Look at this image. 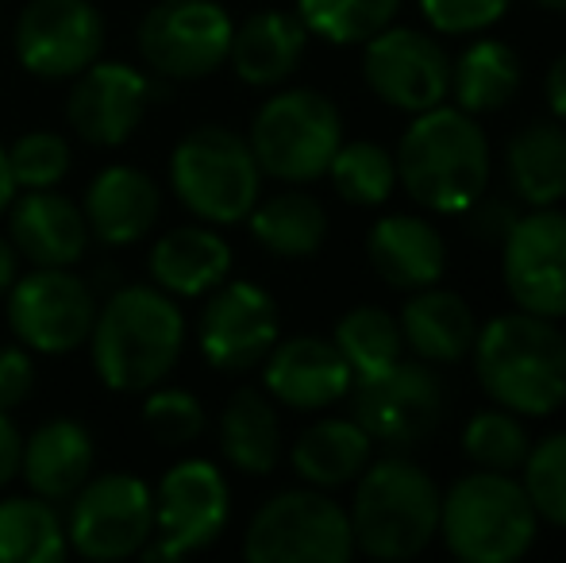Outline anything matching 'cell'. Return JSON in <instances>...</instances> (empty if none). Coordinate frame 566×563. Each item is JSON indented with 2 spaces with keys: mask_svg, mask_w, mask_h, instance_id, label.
I'll use <instances>...</instances> for the list:
<instances>
[{
  "mask_svg": "<svg viewBox=\"0 0 566 563\" xmlns=\"http://www.w3.org/2000/svg\"><path fill=\"white\" fill-rule=\"evenodd\" d=\"M524 490L536 505L539 521L566 529V432H555L539 440L524 459Z\"/></svg>",
  "mask_w": 566,
  "mask_h": 563,
  "instance_id": "8d00e7d4",
  "label": "cell"
},
{
  "mask_svg": "<svg viewBox=\"0 0 566 563\" xmlns=\"http://www.w3.org/2000/svg\"><path fill=\"white\" fill-rule=\"evenodd\" d=\"M401 336L417 359L424 363H459L470 355L478 336L474 309L451 290H412L409 305L401 309Z\"/></svg>",
  "mask_w": 566,
  "mask_h": 563,
  "instance_id": "484cf974",
  "label": "cell"
},
{
  "mask_svg": "<svg viewBox=\"0 0 566 563\" xmlns=\"http://www.w3.org/2000/svg\"><path fill=\"white\" fill-rule=\"evenodd\" d=\"M12 51L31 77L70 82L105 51V15L93 0H28L15 15Z\"/></svg>",
  "mask_w": 566,
  "mask_h": 563,
  "instance_id": "4fadbf2b",
  "label": "cell"
},
{
  "mask_svg": "<svg viewBox=\"0 0 566 563\" xmlns=\"http://www.w3.org/2000/svg\"><path fill=\"white\" fill-rule=\"evenodd\" d=\"M363 77L378 101L401 113H428L451 93V59L440 39L417 28H381L366 39Z\"/></svg>",
  "mask_w": 566,
  "mask_h": 563,
  "instance_id": "9a60e30c",
  "label": "cell"
},
{
  "mask_svg": "<svg viewBox=\"0 0 566 563\" xmlns=\"http://www.w3.org/2000/svg\"><path fill=\"white\" fill-rule=\"evenodd\" d=\"M536 4L552 8V12H566V0H536Z\"/></svg>",
  "mask_w": 566,
  "mask_h": 563,
  "instance_id": "bcb514c9",
  "label": "cell"
},
{
  "mask_svg": "<svg viewBox=\"0 0 566 563\" xmlns=\"http://www.w3.org/2000/svg\"><path fill=\"white\" fill-rule=\"evenodd\" d=\"M247 220L254 243L274 259H313L328 240V212L305 189H282L266 201L259 197Z\"/></svg>",
  "mask_w": 566,
  "mask_h": 563,
  "instance_id": "f1b7e54d",
  "label": "cell"
},
{
  "mask_svg": "<svg viewBox=\"0 0 566 563\" xmlns=\"http://www.w3.org/2000/svg\"><path fill=\"white\" fill-rule=\"evenodd\" d=\"M355 398V421L370 432V440L389 448H417L440 428L443 417V386L440 375L424 359L389 363L350 383Z\"/></svg>",
  "mask_w": 566,
  "mask_h": 563,
  "instance_id": "5bb4252c",
  "label": "cell"
},
{
  "mask_svg": "<svg viewBox=\"0 0 566 563\" xmlns=\"http://www.w3.org/2000/svg\"><path fill=\"white\" fill-rule=\"evenodd\" d=\"M20 451H23V436L15 421L8 414H0V494H4L8 482L20 475Z\"/></svg>",
  "mask_w": 566,
  "mask_h": 563,
  "instance_id": "b9f144b4",
  "label": "cell"
},
{
  "mask_svg": "<svg viewBox=\"0 0 566 563\" xmlns=\"http://www.w3.org/2000/svg\"><path fill=\"white\" fill-rule=\"evenodd\" d=\"M505 174L513 194L532 209H552L566 197V128L528 124L505 150Z\"/></svg>",
  "mask_w": 566,
  "mask_h": 563,
  "instance_id": "f546056e",
  "label": "cell"
},
{
  "mask_svg": "<svg viewBox=\"0 0 566 563\" xmlns=\"http://www.w3.org/2000/svg\"><path fill=\"white\" fill-rule=\"evenodd\" d=\"M70 549L66 525L46 498H0V563H54Z\"/></svg>",
  "mask_w": 566,
  "mask_h": 563,
  "instance_id": "1f68e13d",
  "label": "cell"
},
{
  "mask_svg": "<svg viewBox=\"0 0 566 563\" xmlns=\"http://www.w3.org/2000/svg\"><path fill=\"white\" fill-rule=\"evenodd\" d=\"M374 440L355 417H328V421H316L313 428L297 436L290 451V463L308 487L336 490L355 482L358 475L370 463Z\"/></svg>",
  "mask_w": 566,
  "mask_h": 563,
  "instance_id": "4316f807",
  "label": "cell"
},
{
  "mask_svg": "<svg viewBox=\"0 0 566 563\" xmlns=\"http://www.w3.org/2000/svg\"><path fill=\"white\" fill-rule=\"evenodd\" d=\"M150 536H155V490L139 475H97L70 498L66 541L82 560L116 563L139 556Z\"/></svg>",
  "mask_w": 566,
  "mask_h": 563,
  "instance_id": "9c48e42d",
  "label": "cell"
},
{
  "mask_svg": "<svg viewBox=\"0 0 566 563\" xmlns=\"http://www.w3.org/2000/svg\"><path fill=\"white\" fill-rule=\"evenodd\" d=\"M70 143L59 132H23L8 147V170L15 189H54L70 174Z\"/></svg>",
  "mask_w": 566,
  "mask_h": 563,
  "instance_id": "74e56055",
  "label": "cell"
},
{
  "mask_svg": "<svg viewBox=\"0 0 566 563\" xmlns=\"http://www.w3.org/2000/svg\"><path fill=\"white\" fill-rule=\"evenodd\" d=\"M186 316L158 285H119L97 309L90 352L97 378L116 394H147L181 359Z\"/></svg>",
  "mask_w": 566,
  "mask_h": 563,
  "instance_id": "6da1fadb",
  "label": "cell"
},
{
  "mask_svg": "<svg viewBox=\"0 0 566 563\" xmlns=\"http://www.w3.org/2000/svg\"><path fill=\"white\" fill-rule=\"evenodd\" d=\"M15 279H20V251H15V243L0 232V298L12 290Z\"/></svg>",
  "mask_w": 566,
  "mask_h": 563,
  "instance_id": "ee69618b",
  "label": "cell"
},
{
  "mask_svg": "<svg viewBox=\"0 0 566 563\" xmlns=\"http://www.w3.org/2000/svg\"><path fill=\"white\" fill-rule=\"evenodd\" d=\"M440 487L412 459L389 456L366 463L350 498V533L355 549L370 560H412L440 536Z\"/></svg>",
  "mask_w": 566,
  "mask_h": 563,
  "instance_id": "277c9868",
  "label": "cell"
},
{
  "mask_svg": "<svg viewBox=\"0 0 566 563\" xmlns=\"http://www.w3.org/2000/svg\"><path fill=\"white\" fill-rule=\"evenodd\" d=\"M420 12L440 35H478L509 12V0H420Z\"/></svg>",
  "mask_w": 566,
  "mask_h": 563,
  "instance_id": "ab89813d",
  "label": "cell"
},
{
  "mask_svg": "<svg viewBox=\"0 0 566 563\" xmlns=\"http://www.w3.org/2000/svg\"><path fill=\"white\" fill-rule=\"evenodd\" d=\"M282 316L277 301L254 282H220L209 293L197 321V347L205 363L224 375H243L259 367L277 344Z\"/></svg>",
  "mask_w": 566,
  "mask_h": 563,
  "instance_id": "2e32d148",
  "label": "cell"
},
{
  "mask_svg": "<svg viewBox=\"0 0 566 563\" xmlns=\"http://www.w3.org/2000/svg\"><path fill=\"white\" fill-rule=\"evenodd\" d=\"M85 225L90 236L105 248H127L150 236V228L163 217V194L147 170L127 163H113L90 181L85 189Z\"/></svg>",
  "mask_w": 566,
  "mask_h": 563,
  "instance_id": "44dd1931",
  "label": "cell"
},
{
  "mask_svg": "<svg viewBox=\"0 0 566 563\" xmlns=\"http://www.w3.org/2000/svg\"><path fill=\"white\" fill-rule=\"evenodd\" d=\"M544 90H547V105H552V113L559 116V121H566V51L552 62Z\"/></svg>",
  "mask_w": 566,
  "mask_h": 563,
  "instance_id": "7bdbcfd3",
  "label": "cell"
},
{
  "mask_svg": "<svg viewBox=\"0 0 566 563\" xmlns=\"http://www.w3.org/2000/svg\"><path fill=\"white\" fill-rule=\"evenodd\" d=\"M8 298V329L35 355H70L90 344L97 321L93 285L77 279L70 267H35L12 282Z\"/></svg>",
  "mask_w": 566,
  "mask_h": 563,
  "instance_id": "7c38bea8",
  "label": "cell"
},
{
  "mask_svg": "<svg viewBox=\"0 0 566 563\" xmlns=\"http://www.w3.org/2000/svg\"><path fill=\"white\" fill-rule=\"evenodd\" d=\"M93 467H97V444L82 421L54 417L23 436L20 479L31 487V494L46 502H70L93 479Z\"/></svg>",
  "mask_w": 566,
  "mask_h": 563,
  "instance_id": "7402d4cb",
  "label": "cell"
},
{
  "mask_svg": "<svg viewBox=\"0 0 566 563\" xmlns=\"http://www.w3.org/2000/svg\"><path fill=\"white\" fill-rule=\"evenodd\" d=\"M231 518L228 479L212 459H181L163 475L155 494V536L139 556L178 560L220 541Z\"/></svg>",
  "mask_w": 566,
  "mask_h": 563,
  "instance_id": "30bf717a",
  "label": "cell"
},
{
  "mask_svg": "<svg viewBox=\"0 0 566 563\" xmlns=\"http://www.w3.org/2000/svg\"><path fill=\"white\" fill-rule=\"evenodd\" d=\"M155 97V82L127 62H93L74 77L66 97V124L93 147H119L135 136Z\"/></svg>",
  "mask_w": 566,
  "mask_h": 563,
  "instance_id": "ac0fdd59",
  "label": "cell"
},
{
  "mask_svg": "<svg viewBox=\"0 0 566 563\" xmlns=\"http://www.w3.org/2000/svg\"><path fill=\"white\" fill-rule=\"evenodd\" d=\"M150 282L170 298H205L231 271V248L217 228L178 225L155 240L147 256Z\"/></svg>",
  "mask_w": 566,
  "mask_h": 563,
  "instance_id": "603a6c76",
  "label": "cell"
},
{
  "mask_svg": "<svg viewBox=\"0 0 566 563\" xmlns=\"http://www.w3.org/2000/svg\"><path fill=\"white\" fill-rule=\"evenodd\" d=\"M397 181L428 212H467L490 186V143L459 105L417 113L397 143Z\"/></svg>",
  "mask_w": 566,
  "mask_h": 563,
  "instance_id": "3957f363",
  "label": "cell"
},
{
  "mask_svg": "<svg viewBox=\"0 0 566 563\" xmlns=\"http://www.w3.org/2000/svg\"><path fill=\"white\" fill-rule=\"evenodd\" d=\"M366 256L374 271L397 290H424L448 271V243L440 228L409 212L381 217L366 236Z\"/></svg>",
  "mask_w": 566,
  "mask_h": 563,
  "instance_id": "cb8c5ba5",
  "label": "cell"
},
{
  "mask_svg": "<svg viewBox=\"0 0 566 563\" xmlns=\"http://www.w3.org/2000/svg\"><path fill=\"white\" fill-rule=\"evenodd\" d=\"M170 189L201 225H243L262 194L251 143L224 124H201L170 155Z\"/></svg>",
  "mask_w": 566,
  "mask_h": 563,
  "instance_id": "8992f818",
  "label": "cell"
},
{
  "mask_svg": "<svg viewBox=\"0 0 566 563\" xmlns=\"http://www.w3.org/2000/svg\"><path fill=\"white\" fill-rule=\"evenodd\" d=\"M220 451L235 471L270 475L282 459V421L270 394L243 386L228 398L220 414Z\"/></svg>",
  "mask_w": 566,
  "mask_h": 563,
  "instance_id": "83f0119b",
  "label": "cell"
},
{
  "mask_svg": "<svg viewBox=\"0 0 566 563\" xmlns=\"http://www.w3.org/2000/svg\"><path fill=\"white\" fill-rule=\"evenodd\" d=\"M328 178L343 201L374 209V205H386L389 194H394L397 163L386 147H378V143H370V139L339 143L336 158H332V166H328Z\"/></svg>",
  "mask_w": 566,
  "mask_h": 563,
  "instance_id": "e575fe53",
  "label": "cell"
},
{
  "mask_svg": "<svg viewBox=\"0 0 566 563\" xmlns=\"http://www.w3.org/2000/svg\"><path fill=\"white\" fill-rule=\"evenodd\" d=\"M143 425L163 448H186V444L201 440L205 432V406L189 390L178 386H150L147 402H143Z\"/></svg>",
  "mask_w": 566,
  "mask_h": 563,
  "instance_id": "f35d334b",
  "label": "cell"
},
{
  "mask_svg": "<svg viewBox=\"0 0 566 563\" xmlns=\"http://www.w3.org/2000/svg\"><path fill=\"white\" fill-rule=\"evenodd\" d=\"M308 31L293 12H254L231 31L228 62L235 77L254 90L282 85L301 66Z\"/></svg>",
  "mask_w": 566,
  "mask_h": 563,
  "instance_id": "d4e9b609",
  "label": "cell"
},
{
  "mask_svg": "<svg viewBox=\"0 0 566 563\" xmlns=\"http://www.w3.org/2000/svg\"><path fill=\"white\" fill-rule=\"evenodd\" d=\"M401 0H297V15L308 35L336 46H355L389 28Z\"/></svg>",
  "mask_w": 566,
  "mask_h": 563,
  "instance_id": "836d02e7",
  "label": "cell"
},
{
  "mask_svg": "<svg viewBox=\"0 0 566 563\" xmlns=\"http://www.w3.org/2000/svg\"><path fill=\"white\" fill-rule=\"evenodd\" d=\"M247 143L266 178L305 186L328 174L343 143V116L324 93L282 90L254 113Z\"/></svg>",
  "mask_w": 566,
  "mask_h": 563,
  "instance_id": "52a82bcc",
  "label": "cell"
},
{
  "mask_svg": "<svg viewBox=\"0 0 566 563\" xmlns=\"http://www.w3.org/2000/svg\"><path fill=\"white\" fill-rule=\"evenodd\" d=\"M516 90H521V59L501 39H478L451 66L454 105L470 116L497 113L513 101Z\"/></svg>",
  "mask_w": 566,
  "mask_h": 563,
  "instance_id": "4dcf8cb0",
  "label": "cell"
},
{
  "mask_svg": "<svg viewBox=\"0 0 566 563\" xmlns=\"http://www.w3.org/2000/svg\"><path fill=\"white\" fill-rule=\"evenodd\" d=\"M35 390V359L23 344L0 347V414H12Z\"/></svg>",
  "mask_w": 566,
  "mask_h": 563,
  "instance_id": "60d3db41",
  "label": "cell"
},
{
  "mask_svg": "<svg viewBox=\"0 0 566 563\" xmlns=\"http://www.w3.org/2000/svg\"><path fill=\"white\" fill-rule=\"evenodd\" d=\"M336 347L347 359L350 375L363 378L374 371H386L389 363L401 359L405 352V336H401V321L389 316L381 305H358L336 324Z\"/></svg>",
  "mask_w": 566,
  "mask_h": 563,
  "instance_id": "d6a6232c",
  "label": "cell"
},
{
  "mask_svg": "<svg viewBox=\"0 0 566 563\" xmlns=\"http://www.w3.org/2000/svg\"><path fill=\"white\" fill-rule=\"evenodd\" d=\"M501 279L516 309L536 316H566V212L532 209L505 228Z\"/></svg>",
  "mask_w": 566,
  "mask_h": 563,
  "instance_id": "e0dca14e",
  "label": "cell"
},
{
  "mask_svg": "<svg viewBox=\"0 0 566 563\" xmlns=\"http://www.w3.org/2000/svg\"><path fill=\"white\" fill-rule=\"evenodd\" d=\"M539 533V513L524 482L505 471H470L443 494L440 536L451 556L467 563H513L528 556Z\"/></svg>",
  "mask_w": 566,
  "mask_h": 563,
  "instance_id": "5b68a950",
  "label": "cell"
},
{
  "mask_svg": "<svg viewBox=\"0 0 566 563\" xmlns=\"http://www.w3.org/2000/svg\"><path fill=\"white\" fill-rule=\"evenodd\" d=\"M350 383H355V375H350L336 340H277L266 359H262V386H266V394L277 406L301 409V414L336 406L339 398L350 394Z\"/></svg>",
  "mask_w": 566,
  "mask_h": 563,
  "instance_id": "d6986e66",
  "label": "cell"
},
{
  "mask_svg": "<svg viewBox=\"0 0 566 563\" xmlns=\"http://www.w3.org/2000/svg\"><path fill=\"white\" fill-rule=\"evenodd\" d=\"M8 240L31 267H77L93 236L82 205L54 189H23L8 205Z\"/></svg>",
  "mask_w": 566,
  "mask_h": 563,
  "instance_id": "ffe728a7",
  "label": "cell"
},
{
  "mask_svg": "<svg viewBox=\"0 0 566 563\" xmlns=\"http://www.w3.org/2000/svg\"><path fill=\"white\" fill-rule=\"evenodd\" d=\"M474 371L493 406L547 417L566 406V336L552 316L505 313L474 336Z\"/></svg>",
  "mask_w": 566,
  "mask_h": 563,
  "instance_id": "7a4b0ae2",
  "label": "cell"
},
{
  "mask_svg": "<svg viewBox=\"0 0 566 563\" xmlns=\"http://www.w3.org/2000/svg\"><path fill=\"white\" fill-rule=\"evenodd\" d=\"M20 194L12 181V170H8V150L0 147V217L8 212V205H12V197Z\"/></svg>",
  "mask_w": 566,
  "mask_h": 563,
  "instance_id": "f6af8a7d",
  "label": "cell"
},
{
  "mask_svg": "<svg viewBox=\"0 0 566 563\" xmlns=\"http://www.w3.org/2000/svg\"><path fill=\"white\" fill-rule=\"evenodd\" d=\"M228 8L217 0H158L139 20V54L163 82H201L231 51Z\"/></svg>",
  "mask_w": 566,
  "mask_h": 563,
  "instance_id": "8fae6325",
  "label": "cell"
},
{
  "mask_svg": "<svg viewBox=\"0 0 566 563\" xmlns=\"http://www.w3.org/2000/svg\"><path fill=\"white\" fill-rule=\"evenodd\" d=\"M243 556L251 563H347L355 533L347 510L321 487L282 490L251 518Z\"/></svg>",
  "mask_w": 566,
  "mask_h": 563,
  "instance_id": "ba28073f",
  "label": "cell"
},
{
  "mask_svg": "<svg viewBox=\"0 0 566 563\" xmlns=\"http://www.w3.org/2000/svg\"><path fill=\"white\" fill-rule=\"evenodd\" d=\"M462 451L474 467L482 471H521L524 459L532 451V440L524 432L521 417L509 414V409H482L474 414L462 428Z\"/></svg>",
  "mask_w": 566,
  "mask_h": 563,
  "instance_id": "d590c367",
  "label": "cell"
}]
</instances>
